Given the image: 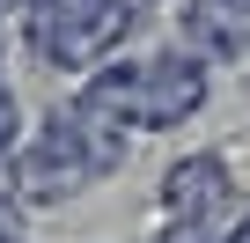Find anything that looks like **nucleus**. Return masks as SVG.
Listing matches in <instances>:
<instances>
[{"label": "nucleus", "mask_w": 250, "mask_h": 243, "mask_svg": "<svg viewBox=\"0 0 250 243\" xmlns=\"http://www.w3.org/2000/svg\"><path fill=\"white\" fill-rule=\"evenodd\" d=\"M184 52L206 59V66H228L250 52V8L243 0H184Z\"/></svg>", "instance_id": "nucleus-5"}, {"label": "nucleus", "mask_w": 250, "mask_h": 243, "mask_svg": "<svg viewBox=\"0 0 250 243\" xmlns=\"http://www.w3.org/2000/svg\"><path fill=\"white\" fill-rule=\"evenodd\" d=\"M22 140H30V126H22V96L0 81V155H15Z\"/></svg>", "instance_id": "nucleus-6"}, {"label": "nucleus", "mask_w": 250, "mask_h": 243, "mask_svg": "<svg viewBox=\"0 0 250 243\" xmlns=\"http://www.w3.org/2000/svg\"><path fill=\"white\" fill-rule=\"evenodd\" d=\"M162 214L184 221V228H228V221L243 214V192H235L228 155H213V148L177 155V162L162 170Z\"/></svg>", "instance_id": "nucleus-4"}, {"label": "nucleus", "mask_w": 250, "mask_h": 243, "mask_svg": "<svg viewBox=\"0 0 250 243\" xmlns=\"http://www.w3.org/2000/svg\"><path fill=\"white\" fill-rule=\"evenodd\" d=\"M133 22H140V0H44V8H22L30 44L66 74H96L125 44Z\"/></svg>", "instance_id": "nucleus-2"}, {"label": "nucleus", "mask_w": 250, "mask_h": 243, "mask_svg": "<svg viewBox=\"0 0 250 243\" xmlns=\"http://www.w3.org/2000/svg\"><path fill=\"white\" fill-rule=\"evenodd\" d=\"M206 88H213V66L191 59L184 44L133 59V133H169V126H184V118H199Z\"/></svg>", "instance_id": "nucleus-3"}, {"label": "nucleus", "mask_w": 250, "mask_h": 243, "mask_svg": "<svg viewBox=\"0 0 250 243\" xmlns=\"http://www.w3.org/2000/svg\"><path fill=\"white\" fill-rule=\"evenodd\" d=\"M228 243H250V206H243V214L228 221Z\"/></svg>", "instance_id": "nucleus-8"}, {"label": "nucleus", "mask_w": 250, "mask_h": 243, "mask_svg": "<svg viewBox=\"0 0 250 243\" xmlns=\"http://www.w3.org/2000/svg\"><path fill=\"white\" fill-rule=\"evenodd\" d=\"M155 243H228V228H184V221H169Z\"/></svg>", "instance_id": "nucleus-7"}, {"label": "nucleus", "mask_w": 250, "mask_h": 243, "mask_svg": "<svg viewBox=\"0 0 250 243\" xmlns=\"http://www.w3.org/2000/svg\"><path fill=\"white\" fill-rule=\"evenodd\" d=\"M118 162H125V133L88 118L81 103H59V110H44L37 140L15 148V184L8 192H15V206H66L96 177H110Z\"/></svg>", "instance_id": "nucleus-1"}]
</instances>
